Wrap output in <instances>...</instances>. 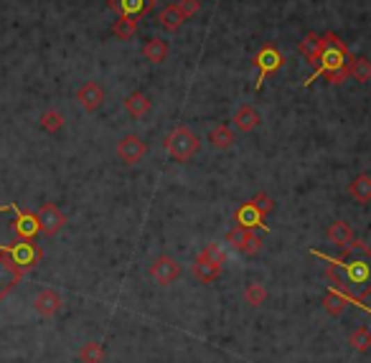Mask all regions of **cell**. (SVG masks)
Returning a JSON list of instances; mask_svg holds the SVG:
<instances>
[{
	"instance_id": "1",
	"label": "cell",
	"mask_w": 371,
	"mask_h": 363,
	"mask_svg": "<svg viewBox=\"0 0 371 363\" xmlns=\"http://www.w3.org/2000/svg\"><path fill=\"white\" fill-rule=\"evenodd\" d=\"M313 257L328 262L326 277L331 282V287L354 300V303H364L371 295V249L361 242H351L338 260L326 257L318 249H311Z\"/></svg>"
},
{
	"instance_id": "2",
	"label": "cell",
	"mask_w": 371,
	"mask_h": 363,
	"mask_svg": "<svg viewBox=\"0 0 371 363\" xmlns=\"http://www.w3.org/2000/svg\"><path fill=\"white\" fill-rule=\"evenodd\" d=\"M349 61H351V53H349V49H346V44H343L336 33H326L318 59H315L318 69H315L303 84L311 87L318 76H328L333 84H341L343 79H349Z\"/></svg>"
},
{
	"instance_id": "3",
	"label": "cell",
	"mask_w": 371,
	"mask_h": 363,
	"mask_svg": "<svg viewBox=\"0 0 371 363\" xmlns=\"http://www.w3.org/2000/svg\"><path fill=\"white\" fill-rule=\"evenodd\" d=\"M163 145H165V153H168L173 160H179V163H188V160L201 150L199 135L191 133L188 127H176V130L165 137Z\"/></svg>"
},
{
	"instance_id": "4",
	"label": "cell",
	"mask_w": 371,
	"mask_h": 363,
	"mask_svg": "<svg viewBox=\"0 0 371 363\" xmlns=\"http://www.w3.org/2000/svg\"><path fill=\"white\" fill-rule=\"evenodd\" d=\"M3 249H6V254L10 257V262H13L15 267L23 269V272L33 269L38 262L44 260V249L38 244H33V242H26V239H18L15 244H8Z\"/></svg>"
},
{
	"instance_id": "5",
	"label": "cell",
	"mask_w": 371,
	"mask_h": 363,
	"mask_svg": "<svg viewBox=\"0 0 371 363\" xmlns=\"http://www.w3.org/2000/svg\"><path fill=\"white\" fill-rule=\"evenodd\" d=\"M254 64H257V69H260V76H257V92H260L262 84L267 82V76L282 69L285 56L277 51L275 46H262L260 51H257V56H254Z\"/></svg>"
},
{
	"instance_id": "6",
	"label": "cell",
	"mask_w": 371,
	"mask_h": 363,
	"mask_svg": "<svg viewBox=\"0 0 371 363\" xmlns=\"http://www.w3.org/2000/svg\"><path fill=\"white\" fill-rule=\"evenodd\" d=\"M181 274H183V269H181V264L173 257H168V254H160V257H156L153 260V264H150V277L160 285V287H171L173 282L181 280Z\"/></svg>"
},
{
	"instance_id": "7",
	"label": "cell",
	"mask_w": 371,
	"mask_h": 363,
	"mask_svg": "<svg viewBox=\"0 0 371 363\" xmlns=\"http://www.w3.org/2000/svg\"><path fill=\"white\" fill-rule=\"evenodd\" d=\"M107 6L119 15V18H142L150 15V10L156 8V0H110Z\"/></svg>"
},
{
	"instance_id": "8",
	"label": "cell",
	"mask_w": 371,
	"mask_h": 363,
	"mask_svg": "<svg viewBox=\"0 0 371 363\" xmlns=\"http://www.w3.org/2000/svg\"><path fill=\"white\" fill-rule=\"evenodd\" d=\"M38 226L44 234L53 237V234H59L64 229V223H67V216L61 214V208L56 203H44V206L38 208Z\"/></svg>"
},
{
	"instance_id": "9",
	"label": "cell",
	"mask_w": 371,
	"mask_h": 363,
	"mask_svg": "<svg viewBox=\"0 0 371 363\" xmlns=\"http://www.w3.org/2000/svg\"><path fill=\"white\" fill-rule=\"evenodd\" d=\"M23 274L26 272L15 267L13 262H10V257L6 254V249H3V244H0V300L23 280Z\"/></svg>"
},
{
	"instance_id": "10",
	"label": "cell",
	"mask_w": 371,
	"mask_h": 363,
	"mask_svg": "<svg viewBox=\"0 0 371 363\" xmlns=\"http://www.w3.org/2000/svg\"><path fill=\"white\" fill-rule=\"evenodd\" d=\"M265 219H267V214H262L260 208L254 206L252 199L245 201V203L237 208V214H234V221H237V226H245V229L267 231V223H265Z\"/></svg>"
},
{
	"instance_id": "11",
	"label": "cell",
	"mask_w": 371,
	"mask_h": 363,
	"mask_svg": "<svg viewBox=\"0 0 371 363\" xmlns=\"http://www.w3.org/2000/svg\"><path fill=\"white\" fill-rule=\"evenodd\" d=\"M10 231H13L18 239H26V242H33L41 226H38V216L31 214V211H18L15 208V219L10 221Z\"/></svg>"
},
{
	"instance_id": "12",
	"label": "cell",
	"mask_w": 371,
	"mask_h": 363,
	"mask_svg": "<svg viewBox=\"0 0 371 363\" xmlns=\"http://www.w3.org/2000/svg\"><path fill=\"white\" fill-rule=\"evenodd\" d=\"M142 155H145V142H142L138 135H125V137L117 142V158L125 165L140 163Z\"/></svg>"
},
{
	"instance_id": "13",
	"label": "cell",
	"mask_w": 371,
	"mask_h": 363,
	"mask_svg": "<svg viewBox=\"0 0 371 363\" xmlns=\"http://www.w3.org/2000/svg\"><path fill=\"white\" fill-rule=\"evenodd\" d=\"M61 307H64V300H61L59 292L51 289V287L41 289V292L33 297V310H36L41 318H53Z\"/></svg>"
},
{
	"instance_id": "14",
	"label": "cell",
	"mask_w": 371,
	"mask_h": 363,
	"mask_svg": "<svg viewBox=\"0 0 371 363\" xmlns=\"http://www.w3.org/2000/svg\"><path fill=\"white\" fill-rule=\"evenodd\" d=\"M222 269H224V264L222 262H216V260H211L204 249L199 252V257H196V262H193V274L199 277L201 282H214V280H219V274H222Z\"/></svg>"
},
{
	"instance_id": "15",
	"label": "cell",
	"mask_w": 371,
	"mask_h": 363,
	"mask_svg": "<svg viewBox=\"0 0 371 363\" xmlns=\"http://www.w3.org/2000/svg\"><path fill=\"white\" fill-rule=\"evenodd\" d=\"M76 102L82 104L87 112L99 110V107H102V102H104V90L97 82H87L82 90L76 92Z\"/></svg>"
},
{
	"instance_id": "16",
	"label": "cell",
	"mask_w": 371,
	"mask_h": 363,
	"mask_svg": "<svg viewBox=\"0 0 371 363\" xmlns=\"http://www.w3.org/2000/svg\"><path fill=\"white\" fill-rule=\"evenodd\" d=\"M231 122H234V127H237L239 133H252L254 127L262 122V117L252 104H242V107L234 112V119H231Z\"/></svg>"
},
{
	"instance_id": "17",
	"label": "cell",
	"mask_w": 371,
	"mask_h": 363,
	"mask_svg": "<svg viewBox=\"0 0 371 363\" xmlns=\"http://www.w3.org/2000/svg\"><path fill=\"white\" fill-rule=\"evenodd\" d=\"M326 237H328V242H331L333 246H338V249H346V246L354 242V229H351L346 221H333L331 226H328Z\"/></svg>"
},
{
	"instance_id": "18",
	"label": "cell",
	"mask_w": 371,
	"mask_h": 363,
	"mask_svg": "<svg viewBox=\"0 0 371 363\" xmlns=\"http://www.w3.org/2000/svg\"><path fill=\"white\" fill-rule=\"evenodd\" d=\"M208 142H211V148L216 150H229L234 142H237V135L231 130L229 125H216L211 133H208Z\"/></svg>"
},
{
	"instance_id": "19",
	"label": "cell",
	"mask_w": 371,
	"mask_h": 363,
	"mask_svg": "<svg viewBox=\"0 0 371 363\" xmlns=\"http://www.w3.org/2000/svg\"><path fill=\"white\" fill-rule=\"evenodd\" d=\"M349 297L343 295V292H338L336 287L328 289V295L323 297V307H326L328 315H333V318H338V315H343L346 312V307H349Z\"/></svg>"
},
{
	"instance_id": "20",
	"label": "cell",
	"mask_w": 371,
	"mask_h": 363,
	"mask_svg": "<svg viewBox=\"0 0 371 363\" xmlns=\"http://www.w3.org/2000/svg\"><path fill=\"white\" fill-rule=\"evenodd\" d=\"M349 193H351V199L358 201V203H369L371 201V176L369 173H361V176H356V178L351 180Z\"/></svg>"
},
{
	"instance_id": "21",
	"label": "cell",
	"mask_w": 371,
	"mask_h": 363,
	"mask_svg": "<svg viewBox=\"0 0 371 363\" xmlns=\"http://www.w3.org/2000/svg\"><path fill=\"white\" fill-rule=\"evenodd\" d=\"M186 15L179 10V6L173 3V6H165L160 13H158V23H160V28L165 31H179L181 26H183Z\"/></svg>"
},
{
	"instance_id": "22",
	"label": "cell",
	"mask_w": 371,
	"mask_h": 363,
	"mask_svg": "<svg viewBox=\"0 0 371 363\" xmlns=\"http://www.w3.org/2000/svg\"><path fill=\"white\" fill-rule=\"evenodd\" d=\"M125 112L135 119L145 117V115L150 112V99L142 94V92H133V94L125 99Z\"/></svg>"
},
{
	"instance_id": "23",
	"label": "cell",
	"mask_w": 371,
	"mask_h": 363,
	"mask_svg": "<svg viewBox=\"0 0 371 363\" xmlns=\"http://www.w3.org/2000/svg\"><path fill=\"white\" fill-rule=\"evenodd\" d=\"M142 56L150 64H163L165 56H168V44H165L163 38H150L148 44L142 46Z\"/></svg>"
},
{
	"instance_id": "24",
	"label": "cell",
	"mask_w": 371,
	"mask_h": 363,
	"mask_svg": "<svg viewBox=\"0 0 371 363\" xmlns=\"http://www.w3.org/2000/svg\"><path fill=\"white\" fill-rule=\"evenodd\" d=\"M320 46H323V36H315V33H308V36L300 41V56H303L305 61H315L318 59V53H320Z\"/></svg>"
},
{
	"instance_id": "25",
	"label": "cell",
	"mask_w": 371,
	"mask_h": 363,
	"mask_svg": "<svg viewBox=\"0 0 371 363\" xmlns=\"http://www.w3.org/2000/svg\"><path fill=\"white\" fill-rule=\"evenodd\" d=\"M349 76H354L358 84L371 82V61L364 56H356V59L349 61Z\"/></svg>"
},
{
	"instance_id": "26",
	"label": "cell",
	"mask_w": 371,
	"mask_h": 363,
	"mask_svg": "<svg viewBox=\"0 0 371 363\" xmlns=\"http://www.w3.org/2000/svg\"><path fill=\"white\" fill-rule=\"evenodd\" d=\"M349 346L356 353H369L371 351V330L366 326H361V328H356L354 333L349 335Z\"/></svg>"
},
{
	"instance_id": "27",
	"label": "cell",
	"mask_w": 371,
	"mask_h": 363,
	"mask_svg": "<svg viewBox=\"0 0 371 363\" xmlns=\"http://www.w3.org/2000/svg\"><path fill=\"white\" fill-rule=\"evenodd\" d=\"M265 300H267V289H265V285H260V282H249V285L245 287V303L247 305L262 307Z\"/></svg>"
},
{
	"instance_id": "28",
	"label": "cell",
	"mask_w": 371,
	"mask_h": 363,
	"mask_svg": "<svg viewBox=\"0 0 371 363\" xmlns=\"http://www.w3.org/2000/svg\"><path fill=\"white\" fill-rule=\"evenodd\" d=\"M254 229H245V226H231L229 231H226V244L231 246V249H237V252H242L247 244V239H249V234H252Z\"/></svg>"
},
{
	"instance_id": "29",
	"label": "cell",
	"mask_w": 371,
	"mask_h": 363,
	"mask_svg": "<svg viewBox=\"0 0 371 363\" xmlns=\"http://www.w3.org/2000/svg\"><path fill=\"white\" fill-rule=\"evenodd\" d=\"M102 358H104V348H102V343H97V341L84 343L82 351H79V361L82 363H102Z\"/></svg>"
},
{
	"instance_id": "30",
	"label": "cell",
	"mask_w": 371,
	"mask_h": 363,
	"mask_svg": "<svg viewBox=\"0 0 371 363\" xmlns=\"http://www.w3.org/2000/svg\"><path fill=\"white\" fill-rule=\"evenodd\" d=\"M112 33H115L119 41H130V38L138 33V21H135V18H119V21L112 26Z\"/></svg>"
},
{
	"instance_id": "31",
	"label": "cell",
	"mask_w": 371,
	"mask_h": 363,
	"mask_svg": "<svg viewBox=\"0 0 371 363\" xmlns=\"http://www.w3.org/2000/svg\"><path fill=\"white\" fill-rule=\"evenodd\" d=\"M41 127H44L46 133H59L61 127H64V115L56 110H49L41 115Z\"/></svg>"
},
{
	"instance_id": "32",
	"label": "cell",
	"mask_w": 371,
	"mask_h": 363,
	"mask_svg": "<svg viewBox=\"0 0 371 363\" xmlns=\"http://www.w3.org/2000/svg\"><path fill=\"white\" fill-rule=\"evenodd\" d=\"M262 246H265V242H262V237H257V234H249V239H247L245 249H242V254H247V257H254V254L262 252Z\"/></svg>"
},
{
	"instance_id": "33",
	"label": "cell",
	"mask_w": 371,
	"mask_h": 363,
	"mask_svg": "<svg viewBox=\"0 0 371 363\" xmlns=\"http://www.w3.org/2000/svg\"><path fill=\"white\" fill-rule=\"evenodd\" d=\"M176 6H179V10L186 15V21H188L191 15H196L201 10V0H179Z\"/></svg>"
},
{
	"instance_id": "34",
	"label": "cell",
	"mask_w": 371,
	"mask_h": 363,
	"mask_svg": "<svg viewBox=\"0 0 371 363\" xmlns=\"http://www.w3.org/2000/svg\"><path fill=\"white\" fill-rule=\"evenodd\" d=\"M254 206L260 208L262 214H270V211H272V208H275V201L270 199L267 193H257V196H254Z\"/></svg>"
},
{
	"instance_id": "35",
	"label": "cell",
	"mask_w": 371,
	"mask_h": 363,
	"mask_svg": "<svg viewBox=\"0 0 371 363\" xmlns=\"http://www.w3.org/2000/svg\"><path fill=\"white\" fill-rule=\"evenodd\" d=\"M15 208H18L15 203H6V206H0V211H15Z\"/></svg>"
}]
</instances>
